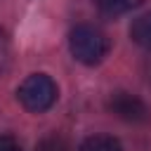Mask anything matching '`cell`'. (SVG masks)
Listing matches in <instances>:
<instances>
[{
	"mask_svg": "<svg viewBox=\"0 0 151 151\" xmlns=\"http://www.w3.org/2000/svg\"><path fill=\"white\" fill-rule=\"evenodd\" d=\"M146 80L151 83V64H149V71H146Z\"/></svg>",
	"mask_w": 151,
	"mask_h": 151,
	"instance_id": "9c48e42d",
	"label": "cell"
},
{
	"mask_svg": "<svg viewBox=\"0 0 151 151\" xmlns=\"http://www.w3.org/2000/svg\"><path fill=\"white\" fill-rule=\"evenodd\" d=\"M0 151H21L19 142L9 134H0Z\"/></svg>",
	"mask_w": 151,
	"mask_h": 151,
	"instance_id": "ba28073f",
	"label": "cell"
},
{
	"mask_svg": "<svg viewBox=\"0 0 151 151\" xmlns=\"http://www.w3.org/2000/svg\"><path fill=\"white\" fill-rule=\"evenodd\" d=\"M38 151H68V144H66L64 137H59V134H50V137L40 139Z\"/></svg>",
	"mask_w": 151,
	"mask_h": 151,
	"instance_id": "52a82bcc",
	"label": "cell"
},
{
	"mask_svg": "<svg viewBox=\"0 0 151 151\" xmlns=\"http://www.w3.org/2000/svg\"><path fill=\"white\" fill-rule=\"evenodd\" d=\"M94 2H97L101 14L116 19V17H123V14L132 12V9H137L144 0H94Z\"/></svg>",
	"mask_w": 151,
	"mask_h": 151,
	"instance_id": "5b68a950",
	"label": "cell"
},
{
	"mask_svg": "<svg viewBox=\"0 0 151 151\" xmlns=\"http://www.w3.org/2000/svg\"><path fill=\"white\" fill-rule=\"evenodd\" d=\"M109 111L125 120V123H132V125H144L151 120V106L139 99L137 94H130V92H113L109 97Z\"/></svg>",
	"mask_w": 151,
	"mask_h": 151,
	"instance_id": "3957f363",
	"label": "cell"
},
{
	"mask_svg": "<svg viewBox=\"0 0 151 151\" xmlns=\"http://www.w3.org/2000/svg\"><path fill=\"white\" fill-rule=\"evenodd\" d=\"M130 38H132L139 47L151 50V12H146V14H142V17H137V19L132 21Z\"/></svg>",
	"mask_w": 151,
	"mask_h": 151,
	"instance_id": "277c9868",
	"label": "cell"
},
{
	"mask_svg": "<svg viewBox=\"0 0 151 151\" xmlns=\"http://www.w3.org/2000/svg\"><path fill=\"white\" fill-rule=\"evenodd\" d=\"M57 94H59L57 83L45 73H31L17 90L21 106L33 113H42V111L52 109L57 101Z\"/></svg>",
	"mask_w": 151,
	"mask_h": 151,
	"instance_id": "7a4b0ae2",
	"label": "cell"
},
{
	"mask_svg": "<svg viewBox=\"0 0 151 151\" xmlns=\"http://www.w3.org/2000/svg\"><path fill=\"white\" fill-rule=\"evenodd\" d=\"M80 151H123V146L111 134H92L83 142Z\"/></svg>",
	"mask_w": 151,
	"mask_h": 151,
	"instance_id": "8992f818",
	"label": "cell"
},
{
	"mask_svg": "<svg viewBox=\"0 0 151 151\" xmlns=\"http://www.w3.org/2000/svg\"><path fill=\"white\" fill-rule=\"evenodd\" d=\"M68 47H71V54L80 61V64H87V66H94L99 64L106 54H109V38L101 28L97 26H90V24H80L71 31L68 35Z\"/></svg>",
	"mask_w": 151,
	"mask_h": 151,
	"instance_id": "6da1fadb",
	"label": "cell"
}]
</instances>
